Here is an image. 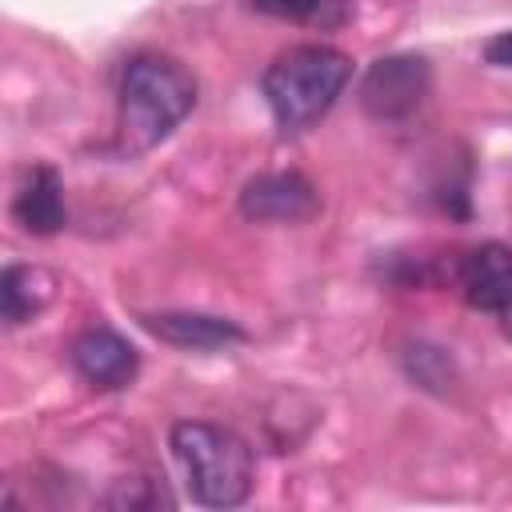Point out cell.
I'll return each mask as SVG.
<instances>
[{
  "label": "cell",
  "instance_id": "cell-1",
  "mask_svg": "<svg viewBox=\"0 0 512 512\" xmlns=\"http://www.w3.org/2000/svg\"><path fill=\"white\" fill-rule=\"evenodd\" d=\"M196 80L172 56H132L120 72V144L128 152H148L172 136V128L192 112Z\"/></svg>",
  "mask_w": 512,
  "mask_h": 512
},
{
  "label": "cell",
  "instance_id": "cell-2",
  "mask_svg": "<svg viewBox=\"0 0 512 512\" xmlns=\"http://www.w3.org/2000/svg\"><path fill=\"white\" fill-rule=\"evenodd\" d=\"M352 80V60L332 44H296L264 68V100L280 132L312 128Z\"/></svg>",
  "mask_w": 512,
  "mask_h": 512
},
{
  "label": "cell",
  "instance_id": "cell-3",
  "mask_svg": "<svg viewBox=\"0 0 512 512\" xmlns=\"http://www.w3.org/2000/svg\"><path fill=\"white\" fill-rule=\"evenodd\" d=\"M172 452L184 468L188 492L204 508H236L252 492V448L244 436L204 420H180L172 428Z\"/></svg>",
  "mask_w": 512,
  "mask_h": 512
},
{
  "label": "cell",
  "instance_id": "cell-4",
  "mask_svg": "<svg viewBox=\"0 0 512 512\" xmlns=\"http://www.w3.org/2000/svg\"><path fill=\"white\" fill-rule=\"evenodd\" d=\"M428 92V60L420 56H388L376 60L360 80V104L376 120H400L416 112Z\"/></svg>",
  "mask_w": 512,
  "mask_h": 512
},
{
  "label": "cell",
  "instance_id": "cell-5",
  "mask_svg": "<svg viewBox=\"0 0 512 512\" xmlns=\"http://www.w3.org/2000/svg\"><path fill=\"white\" fill-rule=\"evenodd\" d=\"M316 208H320L316 188L300 172H264L248 180L240 192V212L264 224H296L308 220Z\"/></svg>",
  "mask_w": 512,
  "mask_h": 512
},
{
  "label": "cell",
  "instance_id": "cell-6",
  "mask_svg": "<svg viewBox=\"0 0 512 512\" xmlns=\"http://www.w3.org/2000/svg\"><path fill=\"white\" fill-rule=\"evenodd\" d=\"M68 360L92 388H108V392L112 388H128L136 380V372H140L136 348L112 328H84L72 340Z\"/></svg>",
  "mask_w": 512,
  "mask_h": 512
},
{
  "label": "cell",
  "instance_id": "cell-7",
  "mask_svg": "<svg viewBox=\"0 0 512 512\" xmlns=\"http://www.w3.org/2000/svg\"><path fill=\"white\" fill-rule=\"evenodd\" d=\"M456 284L472 308L484 312H508L512 308V248L488 240L460 256Z\"/></svg>",
  "mask_w": 512,
  "mask_h": 512
},
{
  "label": "cell",
  "instance_id": "cell-8",
  "mask_svg": "<svg viewBox=\"0 0 512 512\" xmlns=\"http://www.w3.org/2000/svg\"><path fill=\"white\" fill-rule=\"evenodd\" d=\"M12 216L24 232H36V236H52L64 228V188H60V176L52 168H32L16 196H12Z\"/></svg>",
  "mask_w": 512,
  "mask_h": 512
},
{
  "label": "cell",
  "instance_id": "cell-9",
  "mask_svg": "<svg viewBox=\"0 0 512 512\" xmlns=\"http://www.w3.org/2000/svg\"><path fill=\"white\" fill-rule=\"evenodd\" d=\"M144 328L156 332L160 340L176 344V348H224L244 340V332L232 320L220 316H200V312H160V316H144Z\"/></svg>",
  "mask_w": 512,
  "mask_h": 512
},
{
  "label": "cell",
  "instance_id": "cell-10",
  "mask_svg": "<svg viewBox=\"0 0 512 512\" xmlns=\"http://www.w3.org/2000/svg\"><path fill=\"white\" fill-rule=\"evenodd\" d=\"M52 296V276L44 268H28V264H12L0 276V308L8 324H24L32 320Z\"/></svg>",
  "mask_w": 512,
  "mask_h": 512
},
{
  "label": "cell",
  "instance_id": "cell-11",
  "mask_svg": "<svg viewBox=\"0 0 512 512\" xmlns=\"http://www.w3.org/2000/svg\"><path fill=\"white\" fill-rule=\"evenodd\" d=\"M248 4L264 16L312 24V28H340L348 20V0H248Z\"/></svg>",
  "mask_w": 512,
  "mask_h": 512
},
{
  "label": "cell",
  "instance_id": "cell-12",
  "mask_svg": "<svg viewBox=\"0 0 512 512\" xmlns=\"http://www.w3.org/2000/svg\"><path fill=\"white\" fill-rule=\"evenodd\" d=\"M484 60L496 68H512V32H500L484 44Z\"/></svg>",
  "mask_w": 512,
  "mask_h": 512
},
{
  "label": "cell",
  "instance_id": "cell-13",
  "mask_svg": "<svg viewBox=\"0 0 512 512\" xmlns=\"http://www.w3.org/2000/svg\"><path fill=\"white\" fill-rule=\"evenodd\" d=\"M500 316H504V336H512V308H508V312H500Z\"/></svg>",
  "mask_w": 512,
  "mask_h": 512
}]
</instances>
